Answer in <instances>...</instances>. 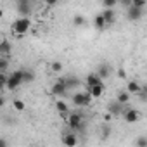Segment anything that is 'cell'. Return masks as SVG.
I'll return each instance as SVG.
<instances>
[{
    "label": "cell",
    "instance_id": "6da1fadb",
    "mask_svg": "<svg viewBox=\"0 0 147 147\" xmlns=\"http://www.w3.org/2000/svg\"><path fill=\"white\" fill-rule=\"evenodd\" d=\"M30 28H31V19H30V16H21V18H18V19L12 23V33H14L18 38L24 36Z\"/></svg>",
    "mask_w": 147,
    "mask_h": 147
},
{
    "label": "cell",
    "instance_id": "7a4b0ae2",
    "mask_svg": "<svg viewBox=\"0 0 147 147\" xmlns=\"http://www.w3.org/2000/svg\"><path fill=\"white\" fill-rule=\"evenodd\" d=\"M21 83H24V71L18 69V71H12L11 75H9L7 83H5V88H7V90H11V92H14Z\"/></svg>",
    "mask_w": 147,
    "mask_h": 147
},
{
    "label": "cell",
    "instance_id": "3957f363",
    "mask_svg": "<svg viewBox=\"0 0 147 147\" xmlns=\"http://www.w3.org/2000/svg\"><path fill=\"white\" fill-rule=\"evenodd\" d=\"M92 94L87 90V92H75L73 94V97H71V100H73V104H75L76 107H87V106H90V102H92Z\"/></svg>",
    "mask_w": 147,
    "mask_h": 147
},
{
    "label": "cell",
    "instance_id": "277c9868",
    "mask_svg": "<svg viewBox=\"0 0 147 147\" xmlns=\"http://www.w3.org/2000/svg\"><path fill=\"white\" fill-rule=\"evenodd\" d=\"M66 121H67V126H69L71 131H76V130L83 128V116L80 113H69Z\"/></svg>",
    "mask_w": 147,
    "mask_h": 147
},
{
    "label": "cell",
    "instance_id": "5b68a950",
    "mask_svg": "<svg viewBox=\"0 0 147 147\" xmlns=\"http://www.w3.org/2000/svg\"><path fill=\"white\" fill-rule=\"evenodd\" d=\"M67 88H69L67 82H66V80H59V82H55V83L50 87V94L55 95V97H61V95H64V94L67 92Z\"/></svg>",
    "mask_w": 147,
    "mask_h": 147
},
{
    "label": "cell",
    "instance_id": "8992f818",
    "mask_svg": "<svg viewBox=\"0 0 147 147\" xmlns=\"http://www.w3.org/2000/svg\"><path fill=\"white\" fill-rule=\"evenodd\" d=\"M142 14H144V9H140V7H135V5L126 7V18H128L130 21H138V19H142Z\"/></svg>",
    "mask_w": 147,
    "mask_h": 147
},
{
    "label": "cell",
    "instance_id": "52a82bcc",
    "mask_svg": "<svg viewBox=\"0 0 147 147\" xmlns=\"http://www.w3.org/2000/svg\"><path fill=\"white\" fill-rule=\"evenodd\" d=\"M123 118H125L126 123L133 125V123H137V121L140 119V111H137V109H126V111L123 113Z\"/></svg>",
    "mask_w": 147,
    "mask_h": 147
},
{
    "label": "cell",
    "instance_id": "ba28073f",
    "mask_svg": "<svg viewBox=\"0 0 147 147\" xmlns=\"http://www.w3.org/2000/svg\"><path fill=\"white\" fill-rule=\"evenodd\" d=\"M18 12L21 16H30L31 14V2L30 0H18Z\"/></svg>",
    "mask_w": 147,
    "mask_h": 147
},
{
    "label": "cell",
    "instance_id": "9c48e42d",
    "mask_svg": "<svg viewBox=\"0 0 147 147\" xmlns=\"http://www.w3.org/2000/svg\"><path fill=\"white\" fill-rule=\"evenodd\" d=\"M104 83L100 82V83H97V85H92V87H88V92L92 94V97L94 99H97V97H102V94H104Z\"/></svg>",
    "mask_w": 147,
    "mask_h": 147
},
{
    "label": "cell",
    "instance_id": "30bf717a",
    "mask_svg": "<svg viewBox=\"0 0 147 147\" xmlns=\"http://www.w3.org/2000/svg\"><path fill=\"white\" fill-rule=\"evenodd\" d=\"M62 144L67 145V147H75L78 144V138H76L75 133H64L62 135Z\"/></svg>",
    "mask_w": 147,
    "mask_h": 147
},
{
    "label": "cell",
    "instance_id": "8fae6325",
    "mask_svg": "<svg viewBox=\"0 0 147 147\" xmlns=\"http://www.w3.org/2000/svg\"><path fill=\"white\" fill-rule=\"evenodd\" d=\"M100 82H102V78H100V75H99V73H90V75L85 78V83H87V87L97 85V83H100Z\"/></svg>",
    "mask_w": 147,
    "mask_h": 147
},
{
    "label": "cell",
    "instance_id": "7c38bea8",
    "mask_svg": "<svg viewBox=\"0 0 147 147\" xmlns=\"http://www.w3.org/2000/svg\"><path fill=\"white\" fill-rule=\"evenodd\" d=\"M104 19H106V23H107V26H111L114 21H116V14H114V9H104Z\"/></svg>",
    "mask_w": 147,
    "mask_h": 147
},
{
    "label": "cell",
    "instance_id": "4fadbf2b",
    "mask_svg": "<svg viewBox=\"0 0 147 147\" xmlns=\"http://www.w3.org/2000/svg\"><path fill=\"white\" fill-rule=\"evenodd\" d=\"M130 92L128 90H121V92H118V97H116V100L121 104V106H125V104H128L130 102Z\"/></svg>",
    "mask_w": 147,
    "mask_h": 147
},
{
    "label": "cell",
    "instance_id": "5bb4252c",
    "mask_svg": "<svg viewBox=\"0 0 147 147\" xmlns=\"http://www.w3.org/2000/svg\"><path fill=\"white\" fill-rule=\"evenodd\" d=\"M94 26H95L97 30H104V28L107 26V23H106V19H104V14H97V16L94 18Z\"/></svg>",
    "mask_w": 147,
    "mask_h": 147
},
{
    "label": "cell",
    "instance_id": "9a60e30c",
    "mask_svg": "<svg viewBox=\"0 0 147 147\" xmlns=\"http://www.w3.org/2000/svg\"><path fill=\"white\" fill-rule=\"evenodd\" d=\"M126 90L130 92V94H140L142 92V87H140V83L138 82H128V85H126Z\"/></svg>",
    "mask_w": 147,
    "mask_h": 147
},
{
    "label": "cell",
    "instance_id": "2e32d148",
    "mask_svg": "<svg viewBox=\"0 0 147 147\" xmlns=\"http://www.w3.org/2000/svg\"><path fill=\"white\" fill-rule=\"evenodd\" d=\"M97 73L100 75V78L104 80V78H107L109 75H111V67H109V64H100L99 66V69H97Z\"/></svg>",
    "mask_w": 147,
    "mask_h": 147
},
{
    "label": "cell",
    "instance_id": "e0dca14e",
    "mask_svg": "<svg viewBox=\"0 0 147 147\" xmlns=\"http://www.w3.org/2000/svg\"><path fill=\"white\" fill-rule=\"evenodd\" d=\"M55 111L57 113H67L69 111V106L64 100H55Z\"/></svg>",
    "mask_w": 147,
    "mask_h": 147
},
{
    "label": "cell",
    "instance_id": "ac0fdd59",
    "mask_svg": "<svg viewBox=\"0 0 147 147\" xmlns=\"http://www.w3.org/2000/svg\"><path fill=\"white\" fill-rule=\"evenodd\" d=\"M12 107L21 113V111L26 109V104H24V100H21V99H14V100H12Z\"/></svg>",
    "mask_w": 147,
    "mask_h": 147
},
{
    "label": "cell",
    "instance_id": "d6986e66",
    "mask_svg": "<svg viewBox=\"0 0 147 147\" xmlns=\"http://www.w3.org/2000/svg\"><path fill=\"white\" fill-rule=\"evenodd\" d=\"M9 50H11V45H9V42H7L5 38H2V42H0V52H2V54L5 55V54H9Z\"/></svg>",
    "mask_w": 147,
    "mask_h": 147
},
{
    "label": "cell",
    "instance_id": "ffe728a7",
    "mask_svg": "<svg viewBox=\"0 0 147 147\" xmlns=\"http://www.w3.org/2000/svg\"><path fill=\"white\" fill-rule=\"evenodd\" d=\"M107 111H109V113H113V114H119V113H121V104H119V102L116 100V102H114L113 106L109 104V107H107Z\"/></svg>",
    "mask_w": 147,
    "mask_h": 147
},
{
    "label": "cell",
    "instance_id": "44dd1931",
    "mask_svg": "<svg viewBox=\"0 0 147 147\" xmlns=\"http://www.w3.org/2000/svg\"><path fill=\"white\" fill-rule=\"evenodd\" d=\"M50 71H54V73H59V71H62V62H59V61H54V62L50 64Z\"/></svg>",
    "mask_w": 147,
    "mask_h": 147
},
{
    "label": "cell",
    "instance_id": "7402d4cb",
    "mask_svg": "<svg viewBox=\"0 0 147 147\" xmlns=\"http://www.w3.org/2000/svg\"><path fill=\"white\" fill-rule=\"evenodd\" d=\"M73 24L75 26H83L85 24V18L83 16H75L73 18Z\"/></svg>",
    "mask_w": 147,
    "mask_h": 147
},
{
    "label": "cell",
    "instance_id": "603a6c76",
    "mask_svg": "<svg viewBox=\"0 0 147 147\" xmlns=\"http://www.w3.org/2000/svg\"><path fill=\"white\" fill-rule=\"evenodd\" d=\"M35 80V73L33 71H24V83H30Z\"/></svg>",
    "mask_w": 147,
    "mask_h": 147
},
{
    "label": "cell",
    "instance_id": "cb8c5ba5",
    "mask_svg": "<svg viewBox=\"0 0 147 147\" xmlns=\"http://www.w3.org/2000/svg\"><path fill=\"white\" fill-rule=\"evenodd\" d=\"M116 4H118V0H102V5H104L106 9H109V7H111V9H114V5H116Z\"/></svg>",
    "mask_w": 147,
    "mask_h": 147
},
{
    "label": "cell",
    "instance_id": "d4e9b609",
    "mask_svg": "<svg viewBox=\"0 0 147 147\" xmlns=\"http://www.w3.org/2000/svg\"><path fill=\"white\" fill-rule=\"evenodd\" d=\"M131 5H135V7H140V9H144V7L147 5V0H131Z\"/></svg>",
    "mask_w": 147,
    "mask_h": 147
},
{
    "label": "cell",
    "instance_id": "484cf974",
    "mask_svg": "<svg viewBox=\"0 0 147 147\" xmlns=\"http://www.w3.org/2000/svg\"><path fill=\"white\" fill-rule=\"evenodd\" d=\"M135 144H137L138 147H147V138L140 137V138H137V140H135Z\"/></svg>",
    "mask_w": 147,
    "mask_h": 147
},
{
    "label": "cell",
    "instance_id": "4316f807",
    "mask_svg": "<svg viewBox=\"0 0 147 147\" xmlns=\"http://www.w3.org/2000/svg\"><path fill=\"white\" fill-rule=\"evenodd\" d=\"M43 4H45L47 7H55V5L59 4V0H43Z\"/></svg>",
    "mask_w": 147,
    "mask_h": 147
},
{
    "label": "cell",
    "instance_id": "83f0119b",
    "mask_svg": "<svg viewBox=\"0 0 147 147\" xmlns=\"http://www.w3.org/2000/svg\"><path fill=\"white\" fill-rule=\"evenodd\" d=\"M5 67H7V59H5V57H2V59H0V69L5 71Z\"/></svg>",
    "mask_w": 147,
    "mask_h": 147
},
{
    "label": "cell",
    "instance_id": "f1b7e54d",
    "mask_svg": "<svg viewBox=\"0 0 147 147\" xmlns=\"http://www.w3.org/2000/svg\"><path fill=\"white\" fill-rule=\"evenodd\" d=\"M118 76H119L121 80H125V78H126V71H125L123 67H121V69H118Z\"/></svg>",
    "mask_w": 147,
    "mask_h": 147
},
{
    "label": "cell",
    "instance_id": "f546056e",
    "mask_svg": "<svg viewBox=\"0 0 147 147\" xmlns=\"http://www.w3.org/2000/svg\"><path fill=\"white\" fill-rule=\"evenodd\" d=\"M111 119H113V113H109V111H107V113L104 114V121H106V123H109Z\"/></svg>",
    "mask_w": 147,
    "mask_h": 147
},
{
    "label": "cell",
    "instance_id": "4dcf8cb0",
    "mask_svg": "<svg viewBox=\"0 0 147 147\" xmlns=\"http://www.w3.org/2000/svg\"><path fill=\"white\" fill-rule=\"evenodd\" d=\"M121 4H123V7H130L131 5V0H121Z\"/></svg>",
    "mask_w": 147,
    "mask_h": 147
},
{
    "label": "cell",
    "instance_id": "1f68e13d",
    "mask_svg": "<svg viewBox=\"0 0 147 147\" xmlns=\"http://www.w3.org/2000/svg\"><path fill=\"white\" fill-rule=\"evenodd\" d=\"M30 2H31V4H35V2H38V0H30Z\"/></svg>",
    "mask_w": 147,
    "mask_h": 147
}]
</instances>
